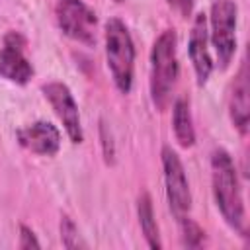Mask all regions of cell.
Here are the masks:
<instances>
[{"label": "cell", "mask_w": 250, "mask_h": 250, "mask_svg": "<svg viewBox=\"0 0 250 250\" xmlns=\"http://www.w3.org/2000/svg\"><path fill=\"white\" fill-rule=\"evenodd\" d=\"M18 141L23 148H27L35 154L53 156V154L59 152L61 133L49 121H35V123L18 131Z\"/></svg>", "instance_id": "30bf717a"}, {"label": "cell", "mask_w": 250, "mask_h": 250, "mask_svg": "<svg viewBox=\"0 0 250 250\" xmlns=\"http://www.w3.org/2000/svg\"><path fill=\"white\" fill-rule=\"evenodd\" d=\"M188 51H189V59L197 76V84L203 86L209 80V74L213 70V61L209 55V47H207V20L205 14H197L191 25V33H189V43H188Z\"/></svg>", "instance_id": "9c48e42d"}, {"label": "cell", "mask_w": 250, "mask_h": 250, "mask_svg": "<svg viewBox=\"0 0 250 250\" xmlns=\"http://www.w3.org/2000/svg\"><path fill=\"white\" fill-rule=\"evenodd\" d=\"M172 10H176L182 18H188L193 10V0H166Z\"/></svg>", "instance_id": "ac0fdd59"}, {"label": "cell", "mask_w": 250, "mask_h": 250, "mask_svg": "<svg viewBox=\"0 0 250 250\" xmlns=\"http://www.w3.org/2000/svg\"><path fill=\"white\" fill-rule=\"evenodd\" d=\"M18 246H20L21 250H29V248H39L41 244H39V240L35 238V232H33L29 227L21 225V227H20V242H18Z\"/></svg>", "instance_id": "2e32d148"}, {"label": "cell", "mask_w": 250, "mask_h": 250, "mask_svg": "<svg viewBox=\"0 0 250 250\" xmlns=\"http://www.w3.org/2000/svg\"><path fill=\"white\" fill-rule=\"evenodd\" d=\"M102 145H104V156H105V162L107 164H113V156H115V150H113V141H111V133L107 131V127L102 123Z\"/></svg>", "instance_id": "e0dca14e"}, {"label": "cell", "mask_w": 250, "mask_h": 250, "mask_svg": "<svg viewBox=\"0 0 250 250\" xmlns=\"http://www.w3.org/2000/svg\"><path fill=\"white\" fill-rule=\"evenodd\" d=\"M211 182L217 207L227 225L244 232V201L236 176L234 162L225 148H215L211 154Z\"/></svg>", "instance_id": "6da1fadb"}, {"label": "cell", "mask_w": 250, "mask_h": 250, "mask_svg": "<svg viewBox=\"0 0 250 250\" xmlns=\"http://www.w3.org/2000/svg\"><path fill=\"white\" fill-rule=\"evenodd\" d=\"M23 47L25 39L18 31H8L4 35L0 49V74L16 84H27L33 74V66L23 55Z\"/></svg>", "instance_id": "ba28073f"}, {"label": "cell", "mask_w": 250, "mask_h": 250, "mask_svg": "<svg viewBox=\"0 0 250 250\" xmlns=\"http://www.w3.org/2000/svg\"><path fill=\"white\" fill-rule=\"evenodd\" d=\"M61 242L64 248H86V244L80 240V234H78V229L74 225V221L68 217V215H62L61 217Z\"/></svg>", "instance_id": "9a60e30c"}, {"label": "cell", "mask_w": 250, "mask_h": 250, "mask_svg": "<svg viewBox=\"0 0 250 250\" xmlns=\"http://www.w3.org/2000/svg\"><path fill=\"white\" fill-rule=\"evenodd\" d=\"M43 96L55 109L57 117L62 121L64 131L72 143H82V125H80V115H78V105L68 90L66 84L62 82H49L43 88Z\"/></svg>", "instance_id": "52a82bcc"}, {"label": "cell", "mask_w": 250, "mask_h": 250, "mask_svg": "<svg viewBox=\"0 0 250 250\" xmlns=\"http://www.w3.org/2000/svg\"><path fill=\"white\" fill-rule=\"evenodd\" d=\"M172 125H174V135L176 141L180 143V146L189 148L195 143V129H193V121H191V111H189V104L188 100L180 98L174 104V113H172Z\"/></svg>", "instance_id": "7c38bea8"}, {"label": "cell", "mask_w": 250, "mask_h": 250, "mask_svg": "<svg viewBox=\"0 0 250 250\" xmlns=\"http://www.w3.org/2000/svg\"><path fill=\"white\" fill-rule=\"evenodd\" d=\"M176 76H178L176 33L174 29H166L158 35L150 53V98L158 111H164L168 107Z\"/></svg>", "instance_id": "7a4b0ae2"}, {"label": "cell", "mask_w": 250, "mask_h": 250, "mask_svg": "<svg viewBox=\"0 0 250 250\" xmlns=\"http://www.w3.org/2000/svg\"><path fill=\"white\" fill-rule=\"evenodd\" d=\"M115 2H121V0H115Z\"/></svg>", "instance_id": "d6986e66"}, {"label": "cell", "mask_w": 250, "mask_h": 250, "mask_svg": "<svg viewBox=\"0 0 250 250\" xmlns=\"http://www.w3.org/2000/svg\"><path fill=\"white\" fill-rule=\"evenodd\" d=\"M57 21L64 35L84 45L96 43V14L82 0H57Z\"/></svg>", "instance_id": "5b68a950"}, {"label": "cell", "mask_w": 250, "mask_h": 250, "mask_svg": "<svg viewBox=\"0 0 250 250\" xmlns=\"http://www.w3.org/2000/svg\"><path fill=\"white\" fill-rule=\"evenodd\" d=\"M230 119L234 127L240 131V135L248 133V121H250V84H248V66L246 61H242L238 74L232 82L230 90Z\"/></svg>", "instance_id": "8fae6325"}, {"label": "cell", "mask_w": 250, "mask_h": 250, "mask_svg": "<svg viewBox=\"0 0 250 250\" xmlns=\"http://www.w3.org/2000/svg\"><path fill=\"white\" fill-rule=\"evenodd\" d=\"M236 4L232 0H215L211 6V41L217 53L219 68H227L236 49Z\"/></svg>", "instance_id": "277c9868"}, {"label": "cell", "mask_w": 250, "mask_h": 250, "mask_svg": "<svg viewBox=\"0 0 250 250\" xmlns=\"http://www.w3.org/2000/svg\"><path fill=\"white\" fill-rule=\"evenodd\" d=\"M178 221H180V229H182V242H184V246H188V248H199L203 244V240H205L203 229L191 217H188V215L178 217Z\"/></svg>", "instance_id": "5bb4252c"}, {"label": "cell", "mask_w": 250, "mask_h": 250, "mask_svg": "<svg viewBox=\"0 0 250 250\" xmlns=\"http://www.w3.org/2000/svg\"><path fill=\"white\" fill-rule=\"evenodd\" d=\"M137 215H139V223H141V230L146 238V244L154 250L162 248L160 242V234H158V225L154 219V211H152V199L148 195V191H143L137 199Z\"/></svg>", "instance_id": "4fadbf2b"}, {"label": "cell", "mask_w": 250, "mask_h": 250, "mask_svg": "<svg viewBox=\"0 0 250 250\" xmlns=\"http://www.w3.org/2000/svg\"><path fill=\"white\" fill-rule=\"evenodd\" d=\"M105 57L115 86L119 92L129 94L133 86L135 47L127 25L119 18H109L105 23Z\"/></svg>", "instance_id": "3957f363"}, {"label": "cell", "mask_w": 250, "mask_h": 250, "mask_svg": "<svg viewBox=\"0 0 250 250\" xmlns=\"http://www.w3.org/2000/svg\"><path fill=\"white\" fill-rule=\"evenodd\" d=\"M162 168H164V182H166L170 209L174 211L176 217L188 215L191 209V193H189L188 178L180 156L170 146H162Z\"/></svg>", "instance_id": "8992f818"}]
</instances>
